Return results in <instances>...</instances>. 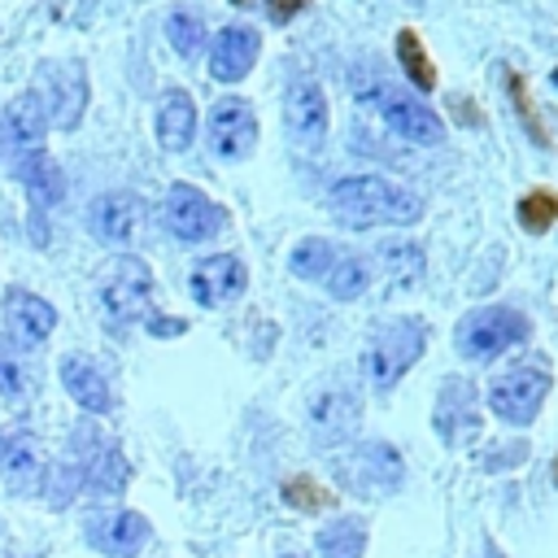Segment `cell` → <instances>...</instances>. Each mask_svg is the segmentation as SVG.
I'll use <instances>...</instances> for the list:
<instances>
[{
	"label": "cell",
	"instance_id": "cell-23",
	"mask_svg": "<svg viewBox=\"0 0 558 558\" xmlns=\"http://www.w3.org/2000/svg\"><path fill=\"white\" fill-rule=\"evenodd\" d=\"M323 283H327V292H331L336 301H353V296L366 292V283H371V266H366L362 257H353V253H344V257L336 253V262L327 266Z\"/></svg>",
	"mask_w": 558,
	"mask_h": 558
},
{
	"label": "cell",
	"instance_id": "cell-14",
	"mask_svg": "<svg viewBox=\"0 0 558 558\" xmlns=\"http://www.w3.org/2000/svg\"><path fill=\"white\" fill-rule=\"evenodd\" d=\"M244 283H248V270L235 253H214V257L196 262L187 275V288L201 305H227L231 296L244 292Z\"/></svg>",
	"mask_w": 558,
	"mask_h": 558
},
{
	"label": "cell",
	"instance_id": "cell-16",
	"mask_svg": "<svg viewBox=\"0 0 558 558\" xmlns=\"http://www.w3.org/2000/svg\"><path fill=\"white\" fill-rule=\"evenodd\" d=\"M262 52V35L253 26H227L209 44V74L218 83H240Z\"/></svg>",
	"mask_w": 558,
	"mask_h": 558
},
{
	"label": "cell",
	"instance_id": "cell-10",
	"mask_svg": "<svg viewBox=\"0 0 558 558\" xmlns=\"http://www.w3.org/2000/svg\"><path fill=\"white\" fill-rule=\"evenodd\" d=\"M87 545L100 549L105 558H135L148 541H153V527L144 514L135 510H105V514H92L87 527H83Z\"/></svg>",
	"mask_w": 558,
	"mask_h": 558
},
{
	"label": "cell",
	"instance_id": "cell-35",
	"mask_svg": "<svg viewBox=\"0 0 558 558\" xmlns=\"http://www.w3.org/2000/svg\"><path fill=\"white\" fill-rule=\"evenodd\" d=\"M231 4H244V0H231Z\"/></svg>",
	"mask_w": 558,
	"mask_h": 558
},
{
	"label": "cell",
	"instance_id": "cell-28",
	"mask_svg": "<svg viewBox=\"0 0 558 558\" xmlns=\"http://www.w3.org/2000/svg\"><path fill=\"white\" fill-rule=\"evenodd\" d=\"M519 222H523L532 235L549 231V227L558 222V196H554L549 187H536V192H527V196L519 201Z\"/></svg>",
	"mask_w": 558,
	"mask_h": 558
},
{
	"label": "cell",
	"instance_id": "cell-3",
	"mask_svg": "<svg viewBox=\"0 0 558 558\" xmlns=\"http://www.w3.org/2000/svg\"><path fill=\"white\" fill-rule=\"evenodd\" d=\"M453 340L462 349V357L471 362H493L506 349L527 340V318L510 305H480L471 314H462V323L453 327Z\"/></svg>",
	"mask_w": 558,
	"mask_h": 558
},
{
	"label": "cell",
	"instance_id": "cell-33",
	"mask_svg": "<svg viewBox=\"0 0 558 558\" xmlns=\"http://www.w3.org/2000/svg\"><path fill=\"white\" fill-rule=\"evenodd\" d=\"M183 327H187L183 318H157V314L148 318V331H153V336H179Z\"/></svg>",
	"mask_w": 558,
	"mask_h": 558
},
{
	"label": "cell",
	"instance_id": "cell-25",
	"mask_svg": "<svg viewBox=\"0 0 558 558\" xmlns=\"http://www.w3.org/2000/svg\"><path fill=\"white\" fill-rule=\"evenodd\" d=\"M379 262H384V279H388L392 288H410V283H418V275H423V253H418L414 244H405V240L384 244V248H379Z\"/></svg>",
	"mask_w": 558,
	"mask_h": 558
},
{
	"label": "cell",
	"instance_id": "cell-2",
	"mask_svg": "<svg viewBox=\"0 0 558 558\" xmlns=\"http://www.w3.org/2000/svg\"><path fill=\"white\" fill-rule=\"evenodd\" d=\"M423 349H427V327L418 318H388L371 336V344L362 353V366H366L371 388H379V392L392 388L423 357Z\"/></svg>",
	"mask_w": 558,
	"mask_h": 558
},
{
	"label": "cell",
	"instance_id": "cell-20",
	"mask_svg": "<svg viewBox=\"0 0 558 558\" xmlns=\"http://www.w3.org/2000/svg\"><path fill=\"white\" fill-rule=\"evenodd\" d=\"M0 126L9 131V140H13L17 148H35V144L44 140V131H48V118H44V105H39V96H35V92H22V96H13V100L4 105V118H0Z\"/></svg>",
	"mask_w": 558,
	"mask_h": 558
},
{
	"label": "cell",
	"instance_id": "cell-26",
	"mask_svg": "<svg viewBox=\"0 0 558 558\" xmlns=\"http://www.w3.org/2000/svg\"><path fill=\"white\" fill-rule=\"evenodd\" d=\"M331 262H336V248H331V240H318V235H305V240L288 253V270H292L296 279H323Z\"/></svg>",
	"mask_w": 558,
	"mask_h": 558
},
{
	"label": "cell",
	"instance_id": "cell-7",
	"mask_svg": "<svg viewBox=\"0 0 558 558\" xmlns=\"http://www.w3.org/2000/svg\"><path fill=\"white\" fill-rule=\"evenodd\" d=\"M161 222L174 240L183 244H201L209 235H218L227 227V209L218 201H209L201 187L192 183H170L166 192V205H161Z\"/></svg>",
	"mask_w": 558,
	"mask_h": 558
},
{
	"label": "cell",
	"instance_id": "cell-24",
	"mask_svg": "<svg viewBox=\"0 0 558 558\" xmlns=\"http://www.w3.org/2000/svg\"><path fill=\"white\" fill-rule=\"evenodd\" d=\"M397 61H401L405 78H410L418 92H432V87H436V65H432V57H427L423 39H418L410 26H405V31H397Z\"/></svg>",
	"mask_w": 558,
	"mask_h": 558
},
{
	"label": "cell",
	"instance_id": "cell-32",
	"mask_svg": "<svg viewBox=\"0 0 558 558\" xmlns=\"http://www.w3.org/2000/svg\"><path fill=\"white\" fill-rule=\"evenodd\" d=\"M305 4H310V0H270V17H275V22H288V17H296Z\"/></svg>",
	"mask_w": 558,
	"mask_h": 558
},
{
	"label": "cell",
	"instance_id": "cell-17",
	"mask_svg": "<svg viewBox=\"0 0 558 558\" xmlns=\"http://www.w3.org/2000/svg\"><path fill=\"white\" fill-rule=\"evenodd\" d=\"M283 113H288V131H292L296 144L314 148L327 135V96H323L318 83L296 78L288 87V96H283Z\"/></svg>",
	"mask_w": 558,
	"mask_h": 558
},
{
	"label": "cell",
	"instance_id": "cell-31",
	"mask_svg": "<svg viewBox=\"0 0 558 558\" xmlns=\"http://www.w3.org/2000/svg\"><path fill=\"white\" fill-rule=\"evenodd\" d=\"M0 397H9V401H22L26 397V371L9 353H0Z\"/></svg>",
	"mask_w": 558,
	"mask_h": 558
},
{
	"label": "cell",
	"instance_id": "cell-18",
	"mask_svg": "<svg viewBox=\"0 0 558 558\" xmlns=\"http://www.w3.org/2000/svg\"><path fill=\"white\" fill-rule=\"evenodd\" d=\"M61 384L65 392L87 410V414H105L113 405V392H109V379L100 375V366L83 353H65L61 357Z\"/></svg>",
	"mask_w": 558,
	"mask_h": 558
},
{
	"label": "cell",
	"instance_id": "cell-11",
	"mask_svg": "<svg viewBox=\"0 0 558 558\" xmlns=\"http://www.w3.org/2000/svg\"><path fill=\"white\" fill-rule=\"evenodd\" d=\"M209 148L218 157H227V161L248 157L257 148V113L244 100H235V96L218 100L209 109Z\"/></svg>",
	"mask_w": 558,
	"mask_h": 558
},
{
	"label": "cell",
	"instance_id": "cell-19",
	"mask_svg": "<svg viewBox=\"0 0 558 558\" xmlns=\"http://www.w3.org/2000/svg\"><path fill=\"white\" fill-rule=\"evenodd\" d=\"M196 135V105L183 87H170L161 100H157V144L166 153H183Z\"/></svg>",
	"mask_w": 558,
	"mask_h": 558
},
{
	"label": "cell",
	"instance_id": "cell-36",
	"mask_svg": "<svg viewBox=\"0 0 558 558\" xmlns=\"http://www.w3.org/2000/svg\"><path fill=\"white\" fill-rule=\"evenodd\" d=\"M554 471H558V462H554Z\"/></svg>",
	"mask_w": 558,
	"mask_h": 558
},
{
	"label": "cell",
	"instance_id": "cell-8",
	"mask_svg": "<svg viewBox=\"0 0 558 558\" xmlns=\"http://www.w3.org/2000/svg\"><path fill=\"white\" fill-rule=\"evenodd\" d=\"M39 74L52 78V87H31L44 105L48 126L57 122L61 131H74L83 109H87V70H83V61H52V65L44 61Z\"/></svg>",
	"mask_w": 558,
	"mask_h": 558
},
{
	"label": "cell",
	"instance_id": "cell-15",
	"mask_svg": "<svg viewBox=\"0 0 558 558\" xmlns=\"http://www.w3.org/2000/svg\"><path fill=\"white\" fill-rule=\"evenodd\" d=\"M0 480H4L13 493H22V497H31V493L39 488V480H44V458H39V445H35V436H31L26 427L0 432Z\"/></svg>",
	"mask_w": 558,
	"mask_h": 558
},
{
	"label": "cell",
	"instance_id": "cell-1",
	"mask_svg": "<svg viewBox=\"0 0 558 558\" xmlns=\"http://www.w3.org/2000/svg\"><path fill=\"white\" fill-rule=\"evenodd\" d=\"M327 209L336 222L353 227V231H371V227H405L423 214V201L392 183V179H379V174H353V179H340L327 196Z\"/></svg>",
	"mask_w": 558,
	"mask_h": 558
},
{
	"label": "cell",
	"instance_id": "cell-22",
	"mask_svg": "<svg viewBox=\"0 0 558 558\" xmlns=\"http://www.w3.org/2000/svg\"><path fill=\"white\" fill-rule=\"evenodd\" d=\"M323 558H362L366 554V523L362 519H336L318 532Z\"/></svg>",
	"mask_w": 558,
	"mask_h": 558
},
{
	"label": "cell",
	"instance_id": "cell-21",
	"mask_svg": "<svg viewBox=\"0 0 558 558\" xmlns=\"http://www.w3.org/2000/svg\"><path fill=\"white\" fill-rule=\"evenodd\" d=\"M17 179L26 183V192H31L35 205H57L61 192H65L57 161H52L48 153H39V148H26V153L17 157Z\"/></svg>",
	"mask_w": 558,
	"mask_h": 558
},
{
	"label": "cell",
	"instance_id": "cell-30",
	"mask_svg": "<svg viewBox=\"0 0 558 558\" xmlns=\"http://www.w3.org/2000/svg\"><path fill=\"white\" fill-rule=\"evenodd\" d=\"M283 497H288L296 510H323V506L331 501V497H327V493H323V488H318L310 475H296V480H288V484H283Z\"/></svg>",
	"mask_w": 558,
	"mask_h": 558
},
{
	"label": "cell",
	"instance_id": "cell-12",
	"mask_svg": "<svg viewBox=\"0 0 558 558\" xmlns=\"http://www.w3.org/2000/svg\"><path fill=\"white\" fill-rule=\"evenodd\" d=\"M87 227H92V235H96L100 244L122 248V244H131V240L140 235V227H144V201H135L131 192H105V196H96V201L87 205Z\"/></svg>",
	"mask_w": 558,
	"mask_h": 558
},
{
	"label": "cell",
	"instance_id": "cell-34",
	"mask_svg": "<svg viewBox=\"0 0 558 558\" xmlns=\"http://www.w3.org/2000/svg\"><path fill=\"white\" fill-rule=\"evenodd\" d=\"M554 83H558V70H554Z\"/></svg>",
	"mask_w": 558,
	"mask_h": 558
},
{
	"label": "cell",
	"instance_id": "cell-29",
	"mask_svg": "<svg viewBox=\"0 0 558 558\" xmlns=\"http://www.w3.org/2000/svg\"><path fill=\"white\" fill-rule=\"evenodd\" d=\"M506 83H510V100H514V109L523 113V122H527L532 140H536V144H549V135H545V126H541V113H536V109H532V100H527V83H523L519 74H506Z\"/></svg>",
	"mask_w": 558,
	"mask_h": 558
},
{
	"label": "cell",
	"instance_id": "cell-4",
	"mask_svg": "<svg viewBox=\"0 0 558 558\" xmlns=\"http://www.w3.org/2000/svg\"><path fill=\"white\" fill-rule=\"evenodd\" d=\"M549 388H554V375H549V366L541 357L519 362V366H510L506 375H497L488 384V410L510 427H527L541 414Z\"/></svg>",
	"mask_w": 558,
	"mask_h": 558
},
{
	"label": "cell",
	"instance_id": "cell-6",
	"mask_svg": "<svg viewBox=\"0 0 558 558\" xmlns=\"http://www.w3.org/2000/svg\"><path fill=\"white\" fill-rule=\"evenodd\" d=\"M357 92L379 109L388 131H397L401 140H410V144H440L445 140V122L427 105H418V96L392 87L388 78H375L371 87H357Z\"/></svg>",
	"mask_w": 558,
	"mask_h": 558
},
{
	"label": "cell",
	"instance_id": "cell-13",
	"mask_svg": "<svg viewBox=\"0 0 558 558\" xmlns=\"http://www.w3.org/2000/svg\"><path fill=\"white\" fill-rule=\"evenodd\" d=\"M0 314H4V331H9V340H13L17 349L44 344V340L52 336V327H57V310H52L44 296L26 292V288H9Z\"/></svg>",
	"mask_w": 558,
	"mask_h": 558
},
{
	"label": "cell",
	"instance_id": "cell-27",
	"mask_svg": "<svg viewBox=\"0 0 558 558\" xmlns=\"http://www.w3.org/2000/svg\"><path fill=\"white\" fill-rule=\"evenodd\" d=\"M166 35H170V44H174L179 57H196L201 44H205V22L196 13H187V9H174L166 17Z\"/></svg>",
	"mask_w": 558,
	"mask_h": 558
},
{
	"label": "cell",
	"instance_id": "cell-5",
	"mask_svg": "<svg viewBox=\"0 0 558 558\" xmlns=\"http://www.w3.org/2000/svg\"><path fill=\"white\" fill-rule=\"evenodd\" d=\"M96 296H100V310H105L109 323L140 318L153 305V270H148V262H140L131 253L113 257L96 279Z\"/></svg>",
	"mask_w": 558,
	"mask_h": 558
},
{
	"label": "cell",
	"instance_id": "cell-9",
	"mask_svg": "<svg viewBox=\"0 0 558 558\" xmlns=\"http://www.w3.org/2000/svg\"><path fill=\"white\" fill-rule=\"evenodd\" d=\"M362 427V397L349 384H323L310 397V432L323 449L353 440Z\"/></svg>",
	"mask_w": 558,
	"mask_h": 558
}]
</instances>
